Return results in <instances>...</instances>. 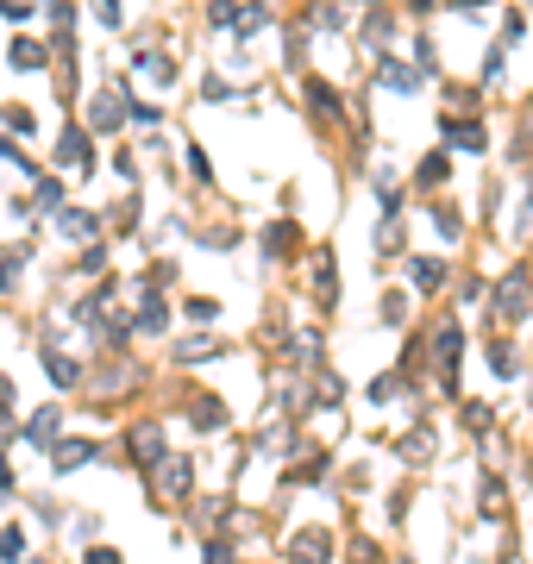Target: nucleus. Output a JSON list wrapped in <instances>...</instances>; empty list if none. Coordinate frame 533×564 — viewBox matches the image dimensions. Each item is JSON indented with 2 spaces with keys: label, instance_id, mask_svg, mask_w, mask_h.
<instances>
[{
  "label": "nucleus",
  "instance_id": "6",
  "mask_svg": "<svg viewBox=\"0 0 533 564\" xmlns=\"http://www.w3.org/2000/svg\"><path fill=\"white\" fill-rule=\"evenodd\" d=\"M408 276H414V289H427V295H433L439 282H446V264H439V257H414V270H408Z\"/></svg>",
  "mask_w": 533,
  "mask_h": 564
},
{
  "label": "nucleus",
  "instance_id": "15",
  "mask_svg": "<svg viewBox=\"0 0 533 564\" xmlns=\"http://www.w3.org/2000/svg\"><path fill=\"white\" fill-rule=\"evenodd\" d=\"M389 32H396V19H389V13H370V32H364V38H370V44H383Z\"/></svg>",
  "mask_w": 533,
  "mask_h": 564
},
{
  "label": "nucleus",
  "instance_id": "17",
  "mask_svg": "<svg viewBox=\"0 0 533 564\" xmlns=\"http://www.w3.org/2000/svg\"><path fill=\"white\" fill-rule=\"evenodd\" d=\"M301 51H308V38H301V32H283V57L301 63Z\"/></svg>",
  "mask_w": 533,
  "mask_h": 564
},
{
  "label": "nucleus",
  "instance_id": "5",
  "mask_svg": "<svg viewBox=\"0 0 533 564\" xmlns=\"http://www.w3.org/2000/svg\"><path fill=\"white\" fill-rule=\"evenodd\" d=\"M57 157H63V163H82V170H95V151H88V138H82L76 126L57 138Z\"/></svg>",
  "mask_w": 533,
  "mask_h": 564
},
{
  "label": "nucleus",
  "instance_id": "7",
  "mask_svg": "<svg viewBox=\"0 0 533 564\" xmlns=\"http://www.w3.org/2000/svg\"><path fill=\"white\" fill-rule=\"evenodd\" d=\"M57 226H63V239H95V232H101V220L95 214H76V207H69Z\"/></svg>",
  "mask_w": 533,
  "mask_h": 564
},
{
  "label": "nucleus",
  "instance_id": "23",
  "mask_svg": "<svg viewBox=\"0 0 533 564\" xmlns=\"http://www.w3.org/2000/svg\"><path fill=\"white\" fill-rule=\"evenodd\" d=\"M452 7H477V0H452Z\"/></svg>",
  "mask_w": 533,
  "mask_h": 564
},
{
  "label": "nucleus",
  "instance_id": "2",
  "mask_svg": "<svg viewBox=\"0 0 533 564\" xmlns=\"http://www.w3.org/2000/svg\"><path fill=\"white\" fill-rule=\"evenodd\" d=\"M439 132H446V145H458V151H483V145H490V132H483L477 120H446Z\"/></svg>",
  "mask_w": 533,
  "mask_h": 564
},
{
  "label": "nucleus",
  "instance_id": "10",
  "mask_svg": "<svg viewBox=\"0 0 533 564\" xmlns=\"http://www.w3.org/2000/svg\"><path fill=\"white\" fill-rule=\"evenodd\" d=\"M264 251H270V257L295 251V220H276V226H270V239H264Z\"/></svg>",
  "mask_w": 533,
  "mask_h": 564
},
{
  "label": "nucleus",
  "instance_id": "16",
  "mask_svg": "<svg viewBox=\"0 0 533 564\" xmlns=\"http://www.w3.org/2000/svg\"><path fill=\"white\" fill-rule=\"evenodd\" d=\"M207 19H214V26H239V7H233V0H214V13H207Z\"/></svg>",
  "mask_w": 533,
  "mask_h": 564
},
{
  "label": "nucleus",
  "instance_id": "11",
  "mask_svg": "<svg viewBox=\"0 0 533 564\" xmlns=\"http://www.w3.org/2000/svg\"><path fill=\"white\" fill-rule=\"evenodd\" d=\"M308 101H314V113H339V94L320 82V76H308Z\"/></svg>",
  "mask_w": 533,
  "mask_h": 564
},
{
  "label": "nucleus",
  "instance_id": "21",
  "mask_svg": "<svg viewBox=\"0 0 533 564\" xmlns=\"http://www.w3.org/2000/svg\"><path fill=\"white\" fill-rule=\"evenodd\" d=\"M88 564H120V558H113V552H95V558H88Z\"/></svg>",
  "mask_w": 533,
  "mask_h": 564
},
{
  "label": "nucleus",
  "instance_id": "8",
  "mask_svg": "<svg viewBox=\"0 0 533 564\" xmlns=\"http://www.w3.org/2000/svg\"><path fill=\"white\" fill-rule=\"evenodd\" d=\"M13 69H44V44H32V38H13Z\"/></svg>",
  "mask_w": 533,
  "mask_h": 564
},
{
  "label": "nucleus",
  "instance_id": "14",
  "mask_svg": "<svg viewBox=\"0 0 533 564\" xmlns=\"http://www.w3.org/2000/svg\"><path fill=\"white\" fill-rule=\"evenodd\" d=\"M88 452H95V445H82V439H69V445H57V464L69 470V464H82Z\"/></svg>",
  "mask_w": 533,
  "mask_h": 564
},
{
  "label": "nucleus",
  "instance_id": "19",
  "mask_svg": "<svg viewBox=\"0 0 533 564\" xmlns=\"http://www.w3.org/2000/svg\"><path fill=\"white\" fill-rule=\"evenodd\" d=\"M521 32H527V19H521V13H508V26H502V44H521Z\"/></svg>",
  "mask_w": 533,
  "mask_h": 564
},
{
  "label": "nucleus",
  "instance_id": "4",
  "mask_svg": "<svg viewBox=\"0 0 533 564\" xmlns=\"http://www.w3.org/2000/svg\"><path fill=\"white\" fill-rule=\"evenodd\" d=\"M414 182H421V188H446V182H452V157H446V151H427L421 170H414Z\"/></svg>",
  "mask_w": 533,
  "mask_h": 564
},
{
  "label": "nucleus",
  "instance_id": "18",
  "mask_svg": "<svg viewBox=\"0 0 533 564\" xmlns=\"http://www.w3.org/2000/svg\"><path fill=\"white\" fill-rule=\"evenodd\" d=\"M189 170H195L201 182H214V170H207V151H201V145H189Z\"/></svg>",
  "mask_w": 533,
  "mask_h": 564
},
{
  "label": "nucleus",
  "instance_id": "9",
  "mask_svg": "<svg viewBox=\"0 0 533 564\" xmlns=\"http://www.w3.org/2000/svg\"><path fill=\"white\" fill-rule=\"evenodd\" d=\"M32 201H38V214H57V207H63V182L57 176H38V195Z\"/></svg>",
  "mask_w": 533,
  "mask_h": 564
},
{
  "label": "nucleus",
  "instance_id": "13",
  "mask_svg": "<svg viewBox=\"0 0 533 564\" xmlns=\"http://www.w3.org/2000/svg\"><path fill=\"white\" fill-rule=\"evenodd\" d=\"M433 232H439V239H458V214H452V207H433Z\"/></svg>",
  "mask_w": 533,
  "mask_h": 564
},
{
  "label": "nucleus",
  "instance_id": "20",
  "mask_svg": "<svg viewBox=\"0 0 533 564\" xmlns=\"http://www.w3.org/2000/svg\"><path fill=\"white\" fill-rule=\"evenodd\" d=\"M490 82H502V51L483 57V88H490Z\"/></svg>",
  "mask_w": 533,
  "mask_h": 564
},
{
  "label": "nucleus",
  "instance_id": "3",
  "mask_svg": "<svg viewBox=\"0 0 533 564\" xmlns=\"http://www.w3.org/2000/svg\"><path fill=\"white\" fill-rule=\"evenodd\" d=\"M377 82H383V88H396V94H414V88H421V76H414L408 63H396V57H383V63H377Z\"/></svg>",
  "mask_w": 533,
  "mask_h": 564
},
{
  "label": "nucleus",
  "instance_id": "12",
  "mask_svg": "<svg viewBox=\"0 0 533 564\" xmlns=\"http://www.w3.org/2000/svg\"><path fill=\"white\" fill-rule=\"evenodd\" d=\"M314 26H320V32H339V26H345V13L333 7V0H320V13H314Z\"/></svg>",
  "mask_w": 533,
  "mask_h": 564
},
{
  "label": "nucleus",
  "instance_id": "1",
  "mask_svg": "<svg viewBox=\"0 0 533 564\" xmlns=\"http://www.w3.org/2000/svg\"><path fill=\"white\" fill-rule=\"evenodd\" d=\"M527 289H533V276H527V270H508L502 289H496V314H502V320H521V314H527Z\"/></svg>",
  "mask_w": 533,
  "mask_h": 564
},
{
  "label": "nucleus",
  "instance_id": "22",
  "mask_svg": "<svg viewBox=\"0 0 533 564\" xmlns=\"http://www.w3.org/2000/svg\"><path fill=\"white\" fill-rule=\"evenodd\" d=\"M408 7H414V13H427V7H433V0H408Z\"/></svg>",
  "mask_w": 533,
  "mask_h": 564
}]
</instances>
